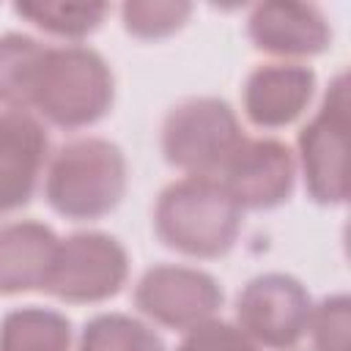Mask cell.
Instances as JSON below:
<instances>
[{
	"instance_id": "obj_4",
	"label": "cell",
	"mask_w": 351,
	"mask_h": 351,
	"mask_svg": "<svg viewBox=\"0 0 351 351\" xmlns=\"http://www.w3.org/2000/svg\"><path fill=\"white\" fill-rule=\"evenodd\" d=\"M244 140V126L222 96H189L162 121V154L186 176L217 178Z\"/></svg>"
},
{
	"instance_id": "obj_5",
	"label": "cell",
	"mask_w": 351,
	"mask_h": 351,
	"mask_svg": "<svg viewBox=\"0 0 351 351\" xmlns=\"http://www.w3.org/2000/svg\"><path fill=\"white\" fill-rule=\"evenodd\" d=\"M348 80L337 74L296 140V167H302L304 189L318 206L348 200Z\"/></svg>"
},
{
	"instance_id": "obj_9",
	"label": "cell",
	"mask_w": 351,
	"mask_h": 351,
	"mask_svg": "<svg viewBox=\"0 0 351 351\" xmlns=\"http://www.w3.org/2000/svg\"><path fill=\"white\" fill-rule=\"evenodd\" d=\"M217 181L241 211H269L293 195L296 156L277 137H247L219 170Z\"/></svg>"
},
{
	"instance_id": "obj_19",
	"label": "cell",
	"mask_w": 351,
	"mask_h": 351,
	"mask_svg": "<svg viewBox=\"0 0 351 351\" xmlns=\"http://www.w3.org/2000/svg\"><path fill=\"white\" fill-rule=\"evenodd\" d=\"M313 351H351V299L348 293H329L313 304L310 326Z\"/></svg>"
},
{
	"instance_id": "obj_3",
	"label": "cell",
	"mask_w": 351,
	"mask_h": 351,
	"mask_svg": "<svg viewBox=\"0 0 351 351\" xmlns=\"http://www.w3.org/2000/svg\"><path fill=\"white\" fill-rule=\"evenodd\" d=\"M129 186V162L118 143L77 137L60 145L44 173V197L66 219H99L118 208Z\"/></svg>"
},
{
	"instance_id": "obj_10",
	"label": "cell",
	"mask_w": 351,
	"mask_h": 351,
	"mask_svg": "<svg viewBox=\"0 0 351 351\" xmlns=\"http://www.w3.org/2000/svg\"><path fill=\"white\" fill-rule=\"evenodd\" d=\"M49 162V134L33 112L0 110V217L25 208Z\"/></svg>"
},
{
	"instance_id": "obj_13",
	"label": "cell",
	"mask_w": 351,
	"mask_h": 351,
	"mask_svg": "<svg viewBox=\"0 0 351 351\" xmlns=\"http://www.w3.org/2000/svg\"><path fill=\"white\" fill-rule=\"evenodd\" d=\"M58 241V233L36 219L0 225V296L44 291Z\"/></svg>"
},
{
	"instance_id": "obj_16",
	"label": "cell",
	"mask_w": 351,
	"mask_h": 351,
	"mask_svg": "<svg viewBox=\"0 0 351 351\" xmlns=\"http://www.w3.org/2000/svg\"><path fill=\"white\" fill-rule=\"evenodd\" d=\"M77 351H167L154 326L129 313H99L85 321Z\"/></svg>"
},
{
	"instance_id": "obj_18",
	"label": "cell",
	"mask_w": 351,
	"mask_h": 351,
	"mask_svg": "<svg viewBox=\"0 0 351 351\" xmlns=\"http://www.w3.org/2000/svg\"><path fill=\"white\" fill-rule=\"evenodd\" d=\"M192 14V3H181V0H134V3H123L121 5V19L129 36L134 38H145V41H156V38H167L176 30H181L186 25Z\"/></svg>"
},
{
	"instance_id": "obj_8",
	"label": "cell",
	"mask_w": 351,
	"mask_h": 351,
	"mask_svg": "<svg viewBox=\"0 0 351 351\" xmlns=\"http://www.w3.org/2000/svg\"><path fill=\"white\" fill-rule=\"evenodd\" d=\"M222 302L225 293L217 277L184 263H156L134 285V307L148 321L176 332H189L211 321Z\"/></svg>"
},
{
	"instance_id": "obj_15",
	"label": "cell",
	"mask_w": 351,
	"mask_h": 351,
	"mask_svg": "<svg viewBox=\"0 0 351 351\" xmlns=\"http://www.w3.org/2000/svg\"><path fill=\"white\" fill-rule=\"evenodd\" d=\"M44 41L8 30L0 36V104L8 110L27 112L33 77L44 55Z\"/></svg>"
},
{
	"instance_id": "obj_14",
	"label": "cell",
	"mask_w": 351,
	"mask_h": 351,
	"mask_svg": "<svg viewBox=\"0 0 351 351\" xmlns=\"http://www.w3.org/2000/svg\"><path fill=\"white\" fill-rule=\"evenodd\" d=\"M0 351H71V321L52 307H16L0 321Z\"/></svg>"
},
{
	"instance_id": "obj_11",
	"label": "cell",
	"mask_w": 351,
	"mask_h": 351,
	"mask_svg": "<svg viewBox=\"0 0 351 351\" xmlns=\"http://www.w3.org/2000/svg\"><path fill=\"white\" fill-rule=\"evenodd\" d=\"M315 85V71L304 63H261L247 74L241 88L244 115L258 129H282L310 107Z\"/></svg>"
},
{
	"instance_id": "obj_2",
	"label": "cell",
	"mask_w": 351,
	"mask_h": 351,
	"mask_svg": "<svg viewBox=\"0 0 351 351\" xmlns=\"http://www.w3.org/2000/svg\"><path fill=\"white\" fill-rule=\"evenodd\" d=\"M244 211L217 178L184 176L167 184L154 206L156 239L189 258H219L241 233Z\"/></svg>"
},
{
	"instance_id": "obj_20",
	"label": "cell",
	"mask_w": 351,
	"mask_h": 351,
	"mask_svg": "<svg viewBox=\"0 0 351 351\" xmlns=\"http://www.w3.org/2000/svg\"><path fill=\"white\" fill-rule=\"evenodd\" d=\"M176 351H261L233 321L211 318L189 332H184Z\"/></svg>"
},
{
	"instance_id": "obj_12",
	"label": "cell",
	"mask_w": 351,
	"mask_h": 351,
	"mask_svg": "<svg viewBox=\"0 0 351 351\" xmlns=\"http://www.w3.org/2000/svg\"><path fill=\"white\" fill-rule=\"evenodd\" d=\"M250 41L280 58H313L332 47V25L315 3L269 0L247 16Z\"/></svg>"
},
{
	"instance_id": "obj_6",
	"label": "cell",
	"mask_w": 351,
	"mask_h": 351,
	"mask_svg": "<svg viewBox=\"0 0 351 351\" xmlns=\"http://www.w3.org/2000/svg\"><path fill=\"white\" fill-rule=\"evenodd\" d=\"M126 280V247L104 230H77L58 241L44 293L69 304H96L112 299Z\"/></svg>"
},
{
	"instance_id": "obj_17",
	"label": "cell",
	"mask_w": 351,
	"mask_h": 351,
	"mask_svg": "<svg viewBox=\"0 0 351 351\" xmlns=\"http://www.w3.org/2000/svg\"><path fill=\"white\" fill-rule=\"evenodd\" d=\"M14 11L27 22H33L38 30L80 41L104 22L110 5L107 3H16Z\"/></svg>"
},
{
	"instance_id": "obj_7",
	"label": "cell",
	"mask_w": 351,
	"mask_h": 351,
	"mask_svg": "<svg viewBox=\"0 0 351 351\" xmlns=\"http://www.w3.org/2000/svg\"><path fill=\"white\" fill-rule=\"evenodd\" d=\"M313 296L285 271H263L239 291L236 296V326L258 346L288 351L310 326Z\"/></svg>"
},
{
	"instance_id": "obj_1",
	"label": "cell",
	"mask_w": 351,
	"mask_h": 351,
	"mask_svg": "<svg viewBox=\"0 0 351 351\" xmlns=\"http://www.w3.org/2000/svg\"><path fill=\"white\" fill-rule=\"evenodd\" d=\"M115 101L110 63L88 44H47L38 60L27 112H38L60 129H82L101 121Z\"/></svg>"
},
{
	"instance_id": "obj_21",
	"label": "cell",
	"mask_w": 351,
	"mask_h": 351,
	"mask_svg": "<svg viewBox=\"0 0 351 351\" xmlns=\"http://www.w3.org/2000/svg\"><path fill=\"white\" fill-rule=\"evenodd\" d=\"M310 351H313V348H310Z\"/></svg>"
}]
</instances>
